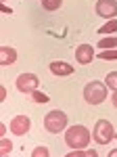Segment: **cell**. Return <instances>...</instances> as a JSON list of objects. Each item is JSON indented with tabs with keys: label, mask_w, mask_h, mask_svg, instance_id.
<instances>
[{
	"label": "cell",
	"mask_w": 117,
	"mask_h": 157,
	"mask_svg": "<svg viewBox=\"0 0 117 157\" xmlns=\"http://www.w3.org/2000/svg\"><path fill=\"white\" fill-rule=\"evenodd\" d=\"M98 48L100 50L117 48V36H103L100 40H98Z\"/></svg>",
	"instance_id": "11"
},
{
	"label": "cell",
	"mask_w": 117,
	"mask_h": 157,
	"mask_svg": "<svg viewBox=\"0 0 117 157\" xmlns=\"http://www.w3.org/2000/svg\"><path fill=\"white\" fill-rule=\"evenodd\" d=\"M96 15L103 19H115L117 17V0H96Z\"/></svg>",
	"instance_id": "6"
},
{
	"label": "cell",
	"mask_w": 117,
	"mask_h": 157,
	"mask_svg": "<svg viewBox=\"0 0 117 157\" xmlns=\"http://www.w3.org/2000/svg\"><path fill=\"white\" fill-rule=\"evenodd\" d=\"M107 157H117V149H111V151H109V155Z\"/></svg>",
	"instance_id": "24"
},
{
	"label": "cell",
	"mask_w": 117,
	"mask_h": 157,
	"mask_svg": "<svg viewBox=\"0 0 117 157\" xmlns=\"http://www.w3.org/2000/svg\"><path fill=\"white\" fill-rule=\"evenodd\" d=\"M107 94H109V88L100 80H92V82H88V84L84 86V101L88 105H100V103H105Z\"/></svg>",
	"instance_id": "2"
},
{
	"label": "cell",
	"mask_w": 117,
	"mask_h": 157,
	"mask_svg": "<svg viewBox=\"0 0 117 157\" xmlns=\"http://www.w3.org/2000/svg\"><path fill=\"white\" fill-rule=\"evenodd\" d=\"M63 6V0H42V9L48 13H52V11H58Z\"/></svg>",
	"instance_id": "14"
},
{
	"label": "cell",
	"mask_w": 117,
	"mask_h": 157,
	"mask_svg": "<svg viewBox=\"0 0 117 157\" xmlns=\"http://www.w3.org/2000/svg\"><path fill=\"white\" fill-rule=\"evenodd\" d=\"M2 2H4V0H2Z\"/></svg>",
	"instance_id": "27"
},
{
	"label": "cell",
	"mask_w": 117,
	"mask_h": 157,
	"mask_svg": "<svg viewBox=\"0 0 117 157\" xmlns=\"http://www.w3.org/2000/svg\"><path fill=\"white\" fill-rule=\"evenodd\" d=\"M9 128H11V132L15 136H25L32 130V120L27 115H15L11 120V124H9Z\"/></svg>",
	"instance_id": "7"
},
{
	"label": "cell",
	"mask_w": 117,
	"mask_h": 157,
	"mask_svg": "<svg viewBox=\"0 0 117 157\" xmlns=\"http://www.w3.org/2000/svg\"><path fill=\"white\" fill-rule=\"evenodd\" d=\"M32 157H50V151H48V147L40 145V147H36L34 151H32Z\"/></svg>",
	"instance_id": "18"
},
{
	"label": "cell",
	"mask_w": 117,
	"mask_h": 157,
	"mask_svg": "<svg viewBox=\"0 0 117 157\" xmlns=\"http://www.w3.org/2000/svg\"><path fill=\"white\" fill-rule=\"evenodd\" d=\"M94 48L92 44H80L77 48H75V61L80 63V65H88V63H92L94 61Z\"/></svg>",
	"instance_id": "8"
},
{
	"label": "cell",
	"mask_w": 117,
	"mask_h": 157,
	"mask_svg": "<svg viewBox=\"0 0 117 157\" xmlns=\"http://www.w3.org/2000/svg\"><path fill=\"white\" fill-rule=\"evenodd\" d=\"M2 13H4V15H11V6H6V4H4V2H2Z\"/></svg>",
	"instance_id": "22"
},
{
	"label": "cell",
	"mask_w": 117,
	"mask_h": 157,
	"mask_svg": "<svg viewBox=\"0 0 117 157\" xmlns=\"http://www.w3.org/2000/svg\"><path fill=\"white\" fill-rule=\"evenodd\" d=\"M105 84L109 90H117V71H109L105 78Z\"/></svg>",
	"instance_id": "16"
},
{
	"label": "cell",
	"mask_w": 117,
	"mask_h": 157,
	"mask_svg": "<svg viewBox=\"0 0 117 157\" xmlns=\"http://www.w3.org/2000/svg\"><path fill=\"white\" fill-rule=\"evenodd\" d=\"M15 84H17V90H19V92H23V94H32L34 90H38L40 80H38V75H36V73L25 71V73H21V75H17Z\"/></svg>",
	"instance_id": "5"
},
{
	"label": "cell",
	"mask_w": 117,
	"mask_h": 157,
	"mask_svg": "<svg viewBox=\"0 0 117 157\" xmlns=\"http://www.w3.org/2000/svg\"><path fill=\"white\" fill-rule=\"evenodd\" d=\"M17 61V50L13 46H0V65L2 67H9Z\"/></svg>",
	"instance_id": "10"
},
{
	"label": "cell",
	"mask_w": 117,
	"mask_h": 157,
	"mask_svg": "<svg viewBox=\"0 0 117 157\" xmlns=\"http://www.w3.org/2000/svg\"><path fill=\"white\" fill-rule=\"evenodd\" d=\"M92 138L96 145H109L113 138H115V128L109 120H98L94 124L92 130Z\"/></svg>",
	"instance_id": "4"
},
{
	"label": "cell",
	"mask_w": 117,
	"mask_h": 157,
	"mask_svg": "<svg viewBox=\"0 0 117 157\" xmlns=\"http://www.w3.org/2000/svg\"><path fill=\"white\" fill-rule=\"evenodd\" d=\"M111 103H113V107L117 109V90H113V94H111Z\"/></svg>",
	"instance_id": "21"
},
{
	"label": "cell",
	"mask_w": 117,
	"mask_h": 157,
	"mask_svg": "<svg viewBox=\"0 0 117 157\" xmlns=\"http://www.w3.org/2000/svg\"><path fill=\"white\" fill-rule=\"evenodd\" d=\"M29 97H32V101H34V103H40V105H44V103H48V101H50V98H48V94H46V92H42V90H34Z\"/></svg>",
	"instance_id": "15"
},
{
	"label": "cell",
	"mask_w": 117,
	"mask_h": 157,
	"mask_svg": "<svg viewBox=\"0 0 117 157\" xmlns=\"http://www.w3.org/2000/svg\"><path fill=\"white\" fill-rule=\"evenodd\" d=\"M98 59H103V61H115L117 59V48L100 50V52H98Z\"/></svg>",
	"instance_id": "17"
},
{
	"label": "cell",
	"mask_w": 117,
	"mask_h": 157,
	"mask_svg": "<svg viewBox=\"0 0 117 157\" xmlns=\"http://www.w3.org/2000/svg\"><path fill=\"white\" fill-rule=\"evenodd\" d=\"M11 153H13V143L6 136H2L0 138V157H9Z\"/></svg>",
	"instance_id": "12"
},
{
	"label": "cell",
	"mask_w": 117,
	"mask_h": 157,
	"mask_svg": "<svg viewBox=\"0 0 117 157\" xmlns=\"http://www.w3.org/2000/svg\"><path fill=\"white\" fill-rule=\"evenodd\" d=\"M84 157H98V151H94V149H86Z\"/></svg>",
	"instance_id": "20"
},
{
	"label": "cell",
	"mask_w": 117,
	"mask_h": 157,
	"mask_svg": "<svg viewBox=\"0 0 117 157\" xmlns=\"http://www.w3.org/2000/svg\"><path fill=\"white\" fill-rule=\"evenodd\" d=\"M117 32V19H109L100 29H98V34H103V36H109V34H115Z\"/></svg>",
	"instance_id": "13"
},
{
	"label": "cell",
	"mask_w": 117,
	"mask_h": 157,
	"mask_svg": "<svg viewBox=\"0 0 117 157\" xmlns=\"http://www.w3.org/2000/svg\"><path fill=\"white\" fill-rule=\"evenodd\" d=\"M0 101H6V90L4 88H0Z\"/></svg>",
	"instance_id": "23"
},
{
	"label": "cell",
	"mask_w": 117,
	"mask_h": 157,
	"mask_svg": "<svg viewBox=\"0 0 117 157\" xmlns=\"http://www.w3.org/2000/svg\"><path fill=\"white\" fill-rule=\"evenodd\" d=\"M84 153H86V149H71L65 157H84Z\"/></svg>",
	"instance_id": "19"
},
{
	"label": "cell",
	"mask_w": 117,
	"mask_h": 157,
	"mask_svg": "<svg viewBox=\"0 0 117 157\" xmlns=\"http://www.w3.org/2000/svg\"><path fill=\"white\" fill-rule=\"evenodd\" d=\"M69 117H67V113L65 111H61V109H52V111H48L46 115H44V128H46L50 134H61L65 132L69 126Z\"/></svg>",
	"instance_id": "3"
},
{
	"label": "cell",
	"mask_w": 117,
	"mask_h": 157,
	"mask_svg": "<svg viewBox=\"0 0 117 157\" xmlns=\"http://www.w3.org/2000/svg\"><path fill=\"white\" fill-rule=\"evenodd\" d=\"M115 138H117V134H115Z\"/></svg>",
	"instance_id": "26"
},
{
	"label": "cell",
	"mask_w": 117,
	"mask_h": 157,
	"mask_svg": "<svg viewBox=\"0 0 117 157\" xmlns=\"http://www.w3.org/2000/svg\"><path fill=\"white\" fill-rule=\"evenodd\" d=\"M48 67H50V73H55V75H58V78L71 75V73L75 71V67H73L71 63H67V61H52Z\"/></svg>",
	"instance_id": "9"
},
{
	"label": "cell",
	"mask_w": 117,
	"mask_h": 157,
	"mask_svg": "<svg viewBox=\"0 0 117 157\" xmlns=\"http://www.w3.org/2000/svg\"><path fill=\"white\" fill-rule=\"evenodd\" d=\"M0 134H2V136H6V126H4V124L0 126Z\"/></svg>",
	"instance_id": "25"
},
{
	"label": "cell",
	"mask_w": 117,
	"mask_h": 157,
	"mask_svg": "<svg viewBox=\"0 0 117 157\" xmlns=\"http://www.w3.org/2000/svg\"><path fill=\"white\" fill-rule=\"evenodd\" d=\"M90 140H92V132L82 124L69 126L65 130V145L69 149H88Z\"/></svg>",
	"instance_id": "1"
}]
</instances>
